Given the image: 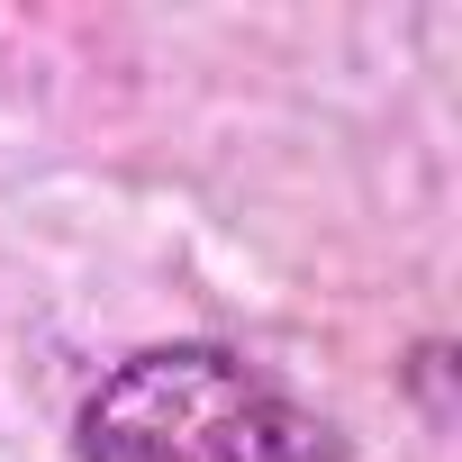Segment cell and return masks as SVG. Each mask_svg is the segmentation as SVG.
<instances>
[{
  "mask_svg": "<svg viewBox=\"0 0 462 462\" xmlns=\"http://www.w3.org/2000/svg\"><path fill=\"white\" fill-rule=\"evenodd\" d=\"M73 462H345V435L236 345H145L73 408Z\"/></svg>",
  "mask_w": 462,
  "mask_h": 462,
  "instance_id": "6da1fadb",
  "label": "cell"
}]
</instances>
